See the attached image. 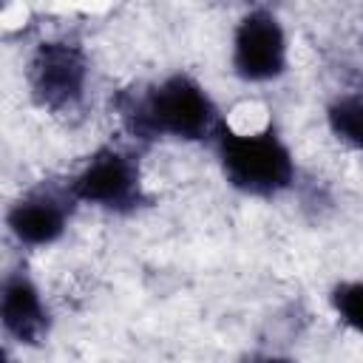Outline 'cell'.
I'll return each mask as SVG.
<instances>
[{"label":"cell","mask_w":363,"mask_h":363,"mask_svg":"<svg viewBox=\"0 0 363 363\" xmlns=\"http://www.w3.org/2000/svg\"><path fill=\"white\" fill-rule=\"evenodd\" d=\"M329 130L349 147L363 150V94H343L326 111Z\"/></svg>","instance_id":"8"},{"label":"cell","mask_w":363,"mask_h":363,"mask_svg":"<svg viewBox=\"0 0 363 363\" xmlns=\"http://www.w3.org/2000/svg\"><path fill=\"white\" fill-rule=\"evenodd\" d=\"M11 235L26 247H48L68 227V204L57 193L34 190L17 199L6 216Z\"/></svg>","instance_id":"6"},{"label":"cell","mask_w":363,"mask_h":363,"mask_svg":"<svg viewBox=\"0 0 363 363\" xmlns=\"http://www.w3.org/2000/svg\"><path fill=\"white\" fill-rule=\"evenodd\" d=\"M74 201H85L111 213H133L145 204L139 164L116 147L96 150L68 187Z\"/></svg>","instance_id":"4"},{"label":"cell","mask_w":363,"mask_h":363,"mask_svg":"<svg viewBox=\"0 0 363 363\" xmlns=\"http://www.w3.org/2000/svg\"><path fill=\"white\" fill-rule=\"evenodd\" d=\"M233 71L247 82H269L286 71V31L272 11L252 9L238 20Z\"/></svg>","instance_id":"5"},{"label":"cell","mask_w":363,"mask_h":363,"mask_svg":"<svg viewBox=\"0 0 363 363\" xmlns=\"http://www.w3.org/2000/svg\"><path fill=\"white\" fill-rule=\"evenodd\" d=\"M216 153L224 179L247 196L272 199L284 193L295 179L292 153L272 128L255 133H238L230 125H218Z\"/></svg>","instance_id":"2"},{"label":"cell","mask_w":363,"mask_h":363,"mask_svg":"<svg viewBox=\"0 0 363 363\" xmlns=\"http://www.w3.org/2000/svg\"><path fill=\"white\" fill-rule=\"evenodd\" d=\"M332 306L349 329L363 335V281H346L332 289Z\"/></svg>","instance_id":"9"},{"label":"cell","mask_w":363,"mask_h":363,"mask_svg":"<svg viewBox=\"0 0 363 363\" xmlns=\"http://www.w3.org/2000/svg\"><path fill=\"white\" fill-rule=\"evenodd\" d=\"M0 320L3 329L26 346H37L48 335V309L40 298V289L26 272L6 275L0 292Z\"/></svg>","instance_id":"7"},{"label":"cell","mask_w":363,"mask_h":363,"mask_svg":"<svg viewBox=\"0 0 363 363\" xmlns=\"http://www.w3.org/2000/svg\"><path fill=\"white\" fill-rule=\"evenodd\" d=\"M247 363H295V360L284 357V354H252V357H247Z\"/></svg>","instance_id":"10"},{"label":"cell","mask_w":363,"mask_h":363,"mask_svg":"<svg viewBox=\"0 0 363 363\" xmlns=\"http://www.w3.org/2000/svg\"><path fill=\"white\" fill-rule=\"evenodd\" d=\"M88 85V57L79 43L45 40L28 60V88L37 105L48 111H74Z\"/></svg>","instance_id":"3"},{"label":"cell","mask_w":363,"mask_h":363,"mask_svg":"<svg viewBox=\"0 0 363 363\" xmlns=\"http://www.w3.org/2000/svg\"><path fill=\"white\" fill-rule=\"evenodd\" d=\"M119 113L136 139L199 142L216 136L221 125L207 88L190 74H170L142 94H122Z\"/></svg>","instance_id":"1"}]
</instances>
